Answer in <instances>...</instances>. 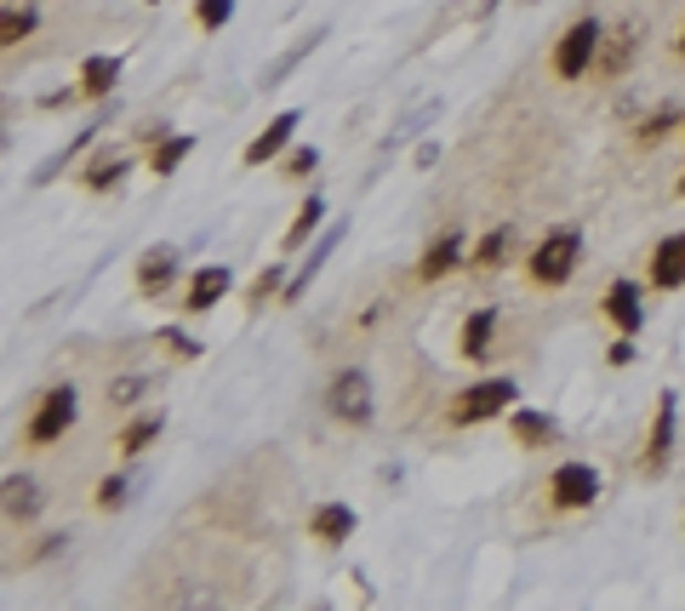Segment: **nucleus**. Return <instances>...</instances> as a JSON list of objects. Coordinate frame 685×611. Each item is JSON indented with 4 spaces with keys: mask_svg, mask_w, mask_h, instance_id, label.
Here are the masks:
<instances>
[{
    "mask_svg": "<svg viewBox=\"0 0 685 611\" xmlns=\"http://www.w3.org/2000/svg\"><path fill=\"white\" fill-rule=\"evenodd\" d=\"M577 257H582V229L560 223V229H548L542 241L531 246V257H526V275H531L542 292H555V286H566V281L577 275Z\"/></svg>",
    "mask_w": 685,
    "mask_h": 611,
    "instance_id": "nucleus-1",
    "label": "nucleus"
},
{
    "mask_svg": "<svg viewBox=\"0 0 685 611\" xmlns=\"http://www.w3.org/2000/svg\"><path fill=\"white\" fill-rule=\"evenodd\" d=\"M514 400H520V383H514V378H479V383H468V389L452 400V423H457V429H474V423L508 418Z\"/></svg>",
    "mask_w": 685,
    "mask_h": 611,
    "instance_id": "nucleus-2",
    "label": "nucleus"
},
{
    "mask_svg": "<svg viewBox=\"0 0 685 611\" xmlns=\"http://www.w3.org/2000/svg\"><path fill=\"white\" fill-rule=\"evenodd\" d=\"M326 412L342 423V429H366L377 418V394H371V378L360 366H342L337 378L326 383Z\"/></svg>",
    "mask_w": 685,
    "mask_h": 611,
    "instance_id": "nucleus-3",
    "label": "nucleus"
},
{
    "mask_svg": "<svg viewBox=\"0 0 685 611\" xmlns=\"http://www.w3.org/2000/svg\"><path fill=\"white\" fill-rule=\"evenodd\" d=\"M75 418H81V394H75V383H57V389L41 394L34 418L23 423V440H29V446H57V440L75 429Z\"/></svg>",
    "mask_w": 685,
    "mask_h": 611,
    "instance_id": "nucleus-4",
    "label": "nucleus"
},
{
    "mask_svg": "<svg viewBox=\"0 0 685 611\" xmlns=\"http://www.w3.org/2000/svg\"><path fill=\"white\" fill-rule=\"evenodd\" d=\"M600 41H605V23L600 18H577L560 35V46H555V75L560 81H582L594 70V57H600Z\"/></svg>",
    "mask_w": 685,
    "mask_h": 611,
    "instance_id": "nucleus-5",
    "label": "nucleus"
},
{
    "mask_svg": "<svg viewBox=\"0 0 685 611\" xmlns=\"http://www.w3.org/2000/svg\"><path fill=\"white\" fill-rule=\"evenodd\" d=\"M600 492H605V481H600L594 463H560L555 481H548V503H555V508H571V515H577V508H594Z\"/></svg>",
    "mask_w": 685,
    "mask_h": 611,
    "instance_id": "nucleus-6",
    "label": "nucleus"
},
{
    "mask_svg": "<svg viewBox=\"0 0 685 611\" xmlns=\"http://www.w3.org/2000/svg\"><path fill=\"white\" fill-rule=\"evenodd\" d=\"M640 41H645V23L640 18H629L616 35H605L600 41V57H594V70L605 75V81H623L629 75V63H634V52H640Z\"/></svg>",
    "mask_w": 685,
    "mask_h": 611,
    "instance_id": "nucleus-7",
    "label": "nucleus"
},
{
    "mask_svg": "<svg viewBox=\"0 0 685 611\" xmlns=\"http://www.w3.org/2000/svg\"><path fill=\"white\" fill-rule=\"evenodd\" d=\"M668 457H674V394H663L657 400V418H651V434H645V452H640V468L657 481V474L668 468Z\"/></svg>",
    "mask_w": 685,
    "mask_h": 611,
    "instance_id": "nucleus-8",
    "label": "nucleus"
},
{
    "mask_svg": "<svg viewBox=\"0 0 685 611\" xmlns=\"http://www.w3.org/2000/svg\"><path fill=\"white\" fill-rule=\"evenodd\" d=\"M463 263H468L463 229H445L440 241L423 246V257H418V281H445V275H452V268H463Z\"/></svg>",
    "mask_w": 685,
    "mask_h": 611,
    "instance_id": "nucleus-9",
    "label": "nucleus"
},
{
    "mask_svg": "<svg viewBox=\"0 0 685 611\" xmlns=\"http://www.w3.org/2000/svg\"><path fill=\"white\" fill-rule=\"evenodd\" d=\"M297 126H303V115H297V109H281V115H274V120L257 131V138L246 144V166H268L274 155H286L292 138H297Z\"/></svg>",
    "mask_w": 685,
    "mask_h": 611,
    "instance_id": "nucleus-10",
    "label": "nucleus"
},
{
    "mask_svg": "<svg viewBox=\"0 0 685 611\" xmlns=\"http://www.w3.org/2000/svg\"><path fill=\"white\" fill-rule=\"evenodd\" d=\"M645 275H651V286H657V292H679L685 286V229L679 234H663V241L651 246V268H645Z\"/></svg>",
    "mask_w": 685,
    "mask_h": 611,
    "instance_id": "nucleus-11",
    "label": "nucleus"
},
{
    "mask_svg": "<svg viewBox=\"0 0 685 611\" xmlns=\"http://www.w3.org/2000/svg\"><path fill=\"white\" fill-rule=\"evenodd\" d=\"M600 315L623 331V337H634L640 326H645V309H640V286L634 281H611L605 286V297H600Z\"/></svg>",
    "mask_w": 685,
    "mask_h": 611,
    "instance_id": "nucleus-12",
    "label": "nucleus"
},
{
    "mask_svg": "<svg viewBox=\"0 0 685 611\" xmlns=\"http://www.w3.org/2000/svg\"><path fill=\"white\" fill-rule=\"evenodd\" d=\"M342 234H349V223H326V234H320V241H315V252H308V257H303V268H297V275L286 281V292H281L286 303H297V297H303L308 286H315V275H320V268H326V257H331V252L342 246Z\"/></svg>",
    "mask_w": 685,
    "mask_h": 611,
    "instance_id": "nucleus-13",
    "label": "nucleus"
},
{
    "mask_svg": "<svg viewBox=\"0 0 685 611\" xmlns=\"http://www.w3.org/2000/svg\"><path fill=\"white\" fill-rule=\"evenodd\" d=\"M508 434L520 440L526 452H542V446H555V440H560V423L548 418V412H531V405H514V412H508Z\"/></svg>",
    "mask_w": 685,
    "mask_h": 611,
    "instance_id": "nucleus-14",
    "label": "nucleus"
},
{
    "mask_svg": "<svg viewBox=\"0 0 685 611\" xmlns=\"http://www.w3.org/2000/svg\"><path fill=\"white\" fill-rule=\"evenodd\" d=\"M229 286H234V275L223 263H205L200 275H194V286H189V297H183V315H205V309H218V303L229 297Z\"/></svg>",
    "mask_w": 685,
    "mask_h": 611,
    "instance_id": "nucleus-15",
    "label": "nucleus"
},
{
    "mask_svg": "<svg viewBox=\"0 0 685 611\" xmlns=\"http://www.w3.org/2000/svg\"><path fill=\"white\" fill-rule=\"evenodd\" d=\"M492 337H497V309H474L463 320V331H457V360L479 366V360L492 355Z\"/></svg>",
    "mask_w": 685,
    "mask_h": 611,
    "instance_id": "nucleus-16",
    "label": "nucleus"
},
{
    "mask_svg": "<svg viewBox=\"0 0 685 611\" xmlns=\"http://www.w3.org/2000/svg\"><path fill=\"white\" fill-rule=\"evenodd\" d=\"M355 526H360V520H355L349 503H320L315 515H308V537L326 542V549H337L342 537H355Z\"/></svg>",
    "mask_w": 685,
    "mask_h": 611,
    "instance_id": "nucleus-17",
    "label": "nucleus"
},
{
    "mask_svg": "<svg viewBox=\"0 0 685 611\" xmlns=\"http://www.w3.org/2000/svg\"><path fill=\"white\" fill-rule=\"evenodd\" d=\"M171 281H178V252L171 246H149L144 257H137V292L144 297H160Z\"/></svg>",
    "mask_w": 685,
    "mask_h": 611,
    "instance_id": "nucleus-18",
    "label": "nucleus"
},
{
    "mask_svg": "<svg viewBox=\"0 0 685 611\" xmlns=\"http://www.w3.org/2000/svg\"><path fill=\"white\" fill-rule=\"evenodd\" d=\"M514 241H520V229H514V223H497L492 234H479V241H474L468 268H503L508 252H514Z\"/></svg>",
    "mask_w": 685,
    "mask_h": 611,
    "instance_id": "nucleus-19",
    "label": "nucleus"
},
{
    "mask_svg": "<svg viewBox=\"0 0 685 611\" xmlns=\"http://www.w3.org/2000/svg\"><path fill=\"white\" fill-rule=\"evenodd\" d=\"M320 223H326V194H308L303 207H297V218H292V229L281 234V252H297V246H308L320 234Z\"/></svg>",
    "mask_w": 685,
    "mask_h": 611,
    "instance_id": "nucleus-20",
    "label": "nucleus"
},
{
    "mask_svg": "<svg viewBox=\"0 0 685 611\" xmlns=\"http://www.w3.org/2000/svg\"><path fill=\"white\" fill-rule=\"evenodd\" d=\"M189 149H194V138H183V131H160L155 149H149V172H155V178H171V172L189 160Z\"/></svg>",
    "mask_w": 685,
    "mask_h": 611,
    "instance_id": "nucleus-21",
    "label": "nucleus"
},
{
    "mask_svg": "<svg viewBox=\"0 0 685 611\" xmlns=\"http://www.w3.org/2000/svg\"><path fill=\"white\" fill-rule=\"evenodd\" d=\"M41 481H29V474H7V520H34L41 515Z\"/></svg>",
    "mask_w": 685,
    "mask_h": 611,
    "instance_id": "nucleus-22",
    "label": "nucleus"
},
{
    "mask_svg": "<svg viewBox=\"0 0 685 611\" xmlns=\"http://www.w3.org/2000/svg\"><path fill=\"white\" fill-rule=\"evenodd\" d=\"M120 178H126V155H115V149H97V155L86 160V172H81V183H86L92 194H109Z\"/></svg>",
    "mask_w": 685,
    "mask_h": 611,
    "instance_id": "nucleus-23",
    "label": "nucleus"
},
{
    "mask_svg": "<svg viewBox=\"0 0 685 611\" xmlns=\"http://www.w3.org/2000/svg\"><path fill=\"white\" fill-rule=\"evenodd\" d=\"M115 81H120V57H86L81 63V97H109L115 92Z\"/></svg>",
    "mask_w": 685,
    "mask_h": 611,
    "instance_id": "nucleus-24",
    "label": "nucleus"
},
{
    "mask_svg": "<svg viewBox=\"0 0 685 611\" xmlns=\"http://www.w3.org/2000/svg\"><path fill=\"white\" fill-rule=\"evenodd\" d=\"M160 429H166V412H144V418H131L126 429H120V452L126 457H144L155 440H160Z\"/></svg>",
    "mask_w": 685,
    "mask_h": 611,
    "instance_id": "nucleus-25",
    "label": "nucleus"
},
{
    "mask_svg": "<svg viewBox=\"0 0 685 611\" xmlns=\"http://www.w3.org/2000/svg\"><path fill=\"white\" fill-rule=\"evenodd\" d=\"M320 35H326V29H315V35H303V41H297L292 52H281V57H274V63H268V70H263V86H281V81H286V75L297 70V63H303L308 52H315V46H320Z\"/></svg>",
    "mask_w": 685,
    "mask_h": 611,
    "instance_id": "nucleus-26",
    "label": "nucleus"
},
{
    "mask_svg": "<svg viewBox=\"0 0 685 611\" xmlns=\"http://www.w3.org/2000/svg\"><path fill=\"white\" fill-rule=\"evenodd\" d=\"M274 292H286V268H281V263H268L263 275L246 286V309H268V297H274Z\"/></svg>",
    "mask_w": 685,
    "mask_h": 611,
    "instance_id": "nucleus-27",
    "label": "nucleus"
},
{
    "mask_svg": "<svg viewBox=\"0 0 685 611\" xmlns=\"http://www.w3.org/2000/svg\"><path fill=\"white\" fill-rule=\"evenodd\" d=\"M674 126H679V109H674V104H663V109H651V115L640 120L634 138H640V144H657V138H668Z\"/></svg>",
    "mask_w": 685,
    "mask_h": 611,
    "instance_id": "nucleus-28",
    "label": "nucleus"
},
{
    "mask_svg": "<svg viewBox=\"0 0 685 611\" xmlns=\"http://www.w3.org/2000/svg\"><path fill=\"white\" fill-rule=\"evenodd\" d=\"M34 23H41V18H34L29 7H23V12H18V7H7V18H0V41H7V46L29 41V35H34Z\"/></svg>",
    "mask_w": 685,
    "mask_h": 611,
    "instance_id": "nucleus-29",
    "label": "nucleus"
},
{
    "mask_svg": "<svg viewBox=\"0 0 685 611\" xmlns=\"http://www.w3.org/2000/svg\"><path fill=\"white\" fill-rule=\"evenodd\" d=\"M155 337H160V349H171V355H178V360H200V355H205V349L194 344V337H189L183 326H160Z\"/></svg>",
    "mask_w": 685,
    "mask_h": 611,
    "instance_id": "nucleus-30",
    "label": "nucleus"
},
{
    "mask_svg": "<svg viewBox=\"0 0 685 611\" xmlns=\"http://www.w3.org/2000/svg\"><path fill=\"white\" fill-rule=\"evenodd\" d=\"M234 18V0H194V23L212 35V29H223Z\"/></svg>",
    "mask_w": 685,
    "mask_h": 611,
    "instance_id": "nucleus-31",
    "label": "nucleus"
},
{
    "mask_svg": "<svg viewBox=\"0 0 685 611\" xmlns=\"http://www.w3.org/2000/svg\"><path fill=\"white\" fill-rule=\"evenodd\" d=\"M144 389H149V371H131V378H115V383H109V405H131Z\"/></svg>",
    "mask_w": 685,
    "mask_h": 611,
    "instance_id": "nucleus-32",
    "label": "nucleus"
},
{
    "mask_svg": "<svg viewBox=\"0 0 685 611\" xmlns=\"http://www.w3.org/2000/svg\"><path fill=\"white\" fill-rule=\"evenodd\" d=\"M315 166H320V149H308V144H303V149L286 155V178H308Z\"/></svg>",
    "mask_w": 685,
    "mask_h": 611,
    "instance_id": "nucleus-33",
    "label": "nucleus"
},
{
    "mask_svg": "<svg viewBox=\"0 0 685 611\" xmlns=\"http://www.w3.org/2000/svg\"><path fill=\"white\" fill-rule=\"evenodd\" d=\"M97 508H126V474H109L97 486Z\"/></svg>",
    "mask_w": 685,
    "mask_h": 611,
    "instance_id": "nucleus-34",
    "label": "nucleus"
},
{
    "mask_svg": "<svg viewBox=\"0 0 685 611\" xmlns=\"http://www.w3.org/2000/svg\"><path fill=\"white\" fill-rule=\"evenodd\" d=\"M605 360H611V366H634V337H623V331H616V344L605 349Z\"/></svg>",
    "mask_w": 685,
    "mask_h": 611,
    "instance_id": "nucleus-35",
    "label": "nucleus"
},
{
    "mask_svg": "<svg viewBox=\"0 0 685 611\" xmlns=\"http://www.w3.org/2000/svg\"><path fill=\"white\" fill-rule=\"evenodd\" d=\"M411 160H418V166H434V160H440V144H418V155H411Z\"/></svg>",
    "mask_w": 685,
    "mask_h": 611,
    "instance_id": "nucleus-36",
    "label": "nucleus"
},
{
    "mask_svg": "<svg viewBox=\"0 0 685 611\" xmlns=\"http://www.w3.org/2000/svg\"><path fill=\"white\" fill-rule=\"evenodd\" d=\"M679 57H685V35H679Z\"/></svg>",
    "mask_w": 685,
    "mask_h": 611,
    "instance_id": "nucleus-37",
    "label": "nucleus"
},
{
    "mask_svg": "<svg viewBox=\"0 0 685 611\" xmlns=\"http://www.w3.org/2000/svg\"><path fill=\"white\" fill-rule=\"evenodd\" d=\"M679 194H685V178H679Z\"/></svg>",
    "mask_w": 685,
    "mask_h": 611,
    "instance_id": "nucleus-38",
    "label": "nucleus"
},
{
    "mask_svg": "<svg viewBox=\"0 0 685 611\" xmlns=\"http://www.w3.org/2000/svg\"><path fill=\"white\" fill-rule=\"evenodd\" d=\"M149 7H160V0H149Z\"/></svg>",
    "mask_w": 685,
    "mask_h": 611,
    "instance_id": "nucleus-39",
    "label": "nucleus"
}]
</instances>
